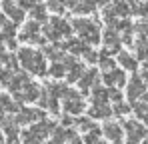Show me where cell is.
Masks as SVG:
<instances>
[{
  "label": "cell",
  "instance_id": "e0dca14e",
  "mask_svg": "<svg viewBox=\"0 0 148 144\" xmlns=\"http://www.w3.org/2000/svg\"><path fill=\"white\" fill-rule=\"evenodd\" d=\"M50 26H54L60 36H70V32H72V26L66 22V20H62V18H52L50 20Z\"/></svg>",
  "mask_w": 148,
  "mask_h": 144
},
{
  "label": "cell",
  "instance_id": "6da1fadb",
  "mask_svg": "<svg viewBox=\"0 0 148 144\" xmlns=\"http://www.w3.org/2000/svg\"><path fill=\"white\" fill-rule=\"evenodd\" d=\"M18 60H20V64H22V68H26L28 72H32V74H36V76H44L46 74V60H44V56L40 54V52H36L34 48H20L18 50Z\"/></svg>",
  "mask_w": 148,
  "mask_h": 144
},
{
  "label": "cell",
  "instance_id": "5b68a950",
  "mask_svg": "<svg viewBox=\"0 0 148 144\" xmlns=\"http://www.w3.org/2000/svg\"><path fill=\"white\" fill-rule=\"evenodd\" d=\"M124 128H126V134H128L130 142H140V140L146 138V128L140 122H136V120H126Z\"/></svg>",
  "mask_w": 148,
  "mask_h": 144
},
{
  "label": "cell",
  "instance_id": "8fae6325",
  "mask_svg": "<svg viewBox=\"0 0 148 144\" xmlns=\"http://www.w3.org/2000/svg\"><path fill=\"white\" fill-rule=\"evenodd\" d=\"M22 108V102H18V100H12L10 94H6V92H0V112H18Z\"/></svg>",
  "mask_w": 148,
  "mask_h": 144
},
{
  "label": "cell",
  "instance_id": "d4e9b609",
  "mask_svg": "<svg viewBox=\"0 0 148 144\" xmlns=\"http://www.w3.org/2000/svg\"><path fill=\"white\" fill-rule=\"evenodd\" d=\"M100 134H102V130H98V128H92V134L84 136V140H86V142H96V140H100Z\"/></svg>",
  "mask_w": 148,
  "mask_h": 144
},
{
  "label": "cell",
  "instance_id": "cb8c5ba5",
  "mask_svg": "<svg viewBox=\"0 0 148 144\" xmlns=\"http://www.w3.org/2000/svg\"><path fill=\"white\" fill-rule=\"evenodd\" d=\"M92 120H94V118H92ZM92 120H90V118H82V120H78L76 124H78V126H80L82 130H92V128H94Z\"/></svg>",
  "mask_w": 148,
  "mask_h": 144
},
{
  "label": "cell",
  "instance_id": "484cf974",
  "mask_svg": "<svg viewBox=\"0 0 148 144\" xmlns=\"http://www.w3.org/2000/svg\"><path fill=\"white\" fill-rule=\"evenodd\" d=\"M18 4H20L24 10H32V8L38 4V0H18Z\"/></svg>",
  "mask_w": 148,
  "mask_h": 144
},
{
  "label": "cell",
  "instance_id": "7402d4cb",
  "mask_svg": "<svg viewBox=\"0 0 148 144\" xmlns=\"http://www.w3.org/2000/svg\"><path fill=\"white\" fill-rule=\"evenodd\" d=\"M48 10H52V12H64V6H62V0H48Z\"/></svg>",
  "mask_w": 148,
  "mask_h": 144
},
{
  "label": "cell",
  "instance_id": "ba28073f",
  "mask_svg": "<svg viewBox=\"0 0 148 144\" xmlns=\"http://www.w3.org/2000/svg\"><path fill=\"white\" fill-rule=\"evenodd\" d=\"M144 94H146V84L142 82V78L134 76V78L130 80V84H128V98H130L132 102H136L138 98H142Z\"/></svg>",
  "mask_w": 148,
  "mask_h": 144
},
{
  "label": "cell",
  "instance_id": "277c9868",
  "mask_svg": "<svg viewBox=\"0 0 148 144\" xmlns=\"http://www.w3.org/2000/svg\"><path fill=\"white\" fill-rule=\"evenodd\" d=\"M22 42H30V44H44L46 36L40 34V26H38V20L32 18V22H26L20 36H18Z\"/></svg>",
  "mask_w": 148,
  "mask_h": 144
},
{
  "label": "cell",
  "instance_id": "8992f818",
  "mask_svg": "<svg viewBox=\"0 0 148 144\" xmlns=\"http://www.w3.org/2000/svg\"><path fill=\"white\" fill-rule=\"evenodd\" d=\"M42 118H44V112L36 110V108H20L16 112V122L18 124H32V122H38Z\"/></svg>",
  "mask_w": 148,
  "mask_h": 144
},
{
  "label": "cell",
  "instance_id": "83f0119b",
  "mask_svg": "<svg viewBox=\"0 0 148 144\" xmlns=\"http://www.w3.org/2000/svg\"><path fill=\"white\" fill-rule=\"evenodd\" d=\"M6 24V16H4V10H0V28Z\"/></svg>",
  "mask_w": 148,
  "mask_h": 144
},
{
  "label": "cell",
  "instance_id": "9a60e30c",
  "mask_svg": "<svg viewBox=\"0 0 148 144\" xmlns=\"http://www.w3.org/2000/svg\"><path fill=\"white\" fill-rule=\"evenodd\" d=\"M88 42L84 40V38H72V40H68V44L64 48H68L72 54H86L88 52V46H86Z\"/></svg>",
  "mask_w": 148,
  "mask_h": 144
},
{
  "label": "cell",
  "instance_id": "4fadbf2b",
  "mask_svg": "<svg viewBox=\"0 0 148 144\" xmlns=\"http://www.w3.org/2000/svg\"><path fill=\"white\" fill-rule=\"evenodd\" d=\"M138 56H132L130 52H120L118 54V62L122 64V68H126V70L134 72L136 68H138V60H136Z\"/></svg>",
  "mask_w": 148,
  "mask_h": 144
},
{
  "label": "cell",
  "instance_id": "30bf717a",
  "mask_svg": "<svg viewBox=\"0 0 148 144\" xmlns=\"http://www.w3.org/2000/svg\"><path fill=\"white\" fill-rule=\"evenodd\" d=\"M104 82L110 86H124L126 84V76L122 70H118L116 66L112 70H104Z\"/></svg>",
  "mask_w": 148,
  "mask_h": 144
},
{
  "label": "cell",
  "instance_id": "f1b7e54d",
  "mask_svg": "<svg viewBox=\"0 0 148 144\" xmlns=\"http://www.w3.org/2000/svg\"><path fill=\"white\" fill-rule=\"evenodd\" d=\"M144 80H146V84H148V70L144 72Z\"/></svg>",
  "mask_w": 148,
  "mask_h": 144
},
{
  "label": "cell",
  "instance_id": "9c48e42d",
  "mask_svg": "<svg viewBox=\"0 0 148 144\" xmlns=\"http://www.w3.org/2000/svg\"><path fill=\"white\" fill-rule=\"evenodd\" d=\"M102 134H104L108 140H112V142H122V126H120L118 122L108 120V122L104 124V128H102Z\"/></svg>",
  "mask_w": 148,
  "mask_h": 144
},
{
  "label": "cell",
  "instance_id": "2e32d148",
  "mask_svg": "<svg viewBox=\"0 0 148 144\" xmlns=\"http://www.w3.org/2000/svg\"><path fill=\"white\" fill-rule=\"evenodd\" d=\"M110 114H112V108L106 106V102L104 104H94L90 108V118H108Z\"/></svg>",
  "mask_w": 148,
  "mask_h": 144
},
{
  "label": "cell",
  "instance_id": "603a6c76",
  "mask_svg": "<svg viewBox=\"0 0 148 144\" xmlns=\"http://www.w3.org/2000/svg\"><path fill=\"white\" fill-rule=\"evenodd\" d=\"M114 104H116L114 106V114H126V112H130V104H124L122 100H118Z\"/></svg>",
  "mask_w": 148,
  "mask_h": 144
},
{
  "label": "cell",
  "instance_id": "7c38bea8",
  "mask_svg": "<svg viewBox=\"0 0 148 144\" xmlns=\"http://www.w3.org/2000/svg\"><path fill=\"white\" fill-rule=\"evenodd\" d=\"M104 44H106V50H108V52H110V50H118V48H120L118 32L112 30V28H108V30L104 32Z\"/></svg>",
  "mask_w": 148,
  "mask_h": 144
},
{
  "label": "cell",
  "instance_id": "f546056e",
  "mask_svg": "<svg viewBox=\"0 0 148 144\" xmlns=\"http://www.w3.org/2000/svg\"><path fill=\"white\" fill-rule=\"evenodd\" d=\"M144 68H146V70H148V60H146V64H144Z\"/></svg>",
  "mask_w": 148,
  "mask_h": 144
},
{
  "label": "cell",
  "instance_id": "3957f363",
  "mask_svg": "<svg viewBox=\"0 0 148 144\" xmlns=\"http://www.w3.org/2000/svg\"><path fill=\"white\" fill-rule=\"evenodd\" d=\"M48 134H52V122L42 118V120H38L30 130H26L22 134V140L24 142H42Z\"/></svg>",
  "mask_w": 148,
  "mask_h": 144
},
{
  "label": "cell",
  "instance_id": "1f68e13d",
  "mask_svg": "<svg viewBox=\"0 0 148 144\" xmlns=\"http://www.w3.org/2000/svg\"><path fill=\"white\" fill-rule=\"evenodd\" d=\"M0 2H2V0H0Z\"/></svg>",
  "mask_w": 148,
  "mask_h": 144
},
{
  "label": "cell",
  "instance_id": "ac0fdd59",
  "mask_svg": "<svg viewBox=\"0 0 148 144\" xmlns=\"http://www.w3.org/2000/svg\"><path fill=\"white\" fill-rule=\"evenodd\" d=\"M108 98H110L108 90L102 88V86H98V84H94V88H92V102H94V104H104Z\"/></svg>",
  "mask_w": 148,
  "mask_h": 144
},
{
  "label": "cell",
  "instance_id": "5bb4252c",
  "mask_svg": "<svg viewBox=\"0 0 148 144\" xmlns=\"http://www.w3.org/2000/svg\"><path fill=\"white\" fill-rule=\"evenodd\" d=\"M96 78H98V70H88V72H84L82 76H80V80H78V84H80V90H88L92 84H98L96 82Z\"/></svg>",
  "mask_w": 148,
  "mask_h": 144
},
{
  "label": "cell",
  "instance_id": "44dd1931",
  "mask_svg": "<svg viewBox=\"0 0 148 144\" xmlns=\"http://www.w3.org/2000/svg\"><path fill=\"white\" fill-rule=\"evenodd\" d=\"M46 56L52 58V60H64V58H62V50L58 46H48L46 48Z\"/></svg>",
  "mask_w": 148,
  "mask_h": 144
},
{
  "label": "cell",
  "instance_id": "4dcf8cb0",
  "mask_svg": "<svg viewBox=\"0 0 148 144\" xmlns=\"http://www.w3.org/2000/svg\"><path fill=\"white\" fill-rule=\"evenodd\" d=\"M0 70H2V60H0Z\"/></svg>",
  "mask_w": 148,
  "mask_h": 144
},
{
  "label": "cell",
  "instance_id": "7a4b0ae2",
  "mask_svg": "<svg viewBox=\"0 0 148 144\" xmlns=\"http://www.w3.org/2000/svg\"><path fill=\"white\" fill-rule=\"evenodd\" d=\"M72 28L88 42V44H96L100 40V30L98 24L94 20H88V18H76L72 22Z\"/></svg>",
  "mask_w": 148,
  "mask_h": 144
},
{
  "label": "cell",
  "instance_id": "4316f807",
  "mask_svg": "<svg viewBox=\"0 0 148 144\" xmlns=\"http://www.w3.org/2000/svg\"><path fill=\"white\" fill-rule=\"evenodd\" d=\"M108 94H110V98H112L114 102L122 100V94H120V90H114V88H110V90H108Z\"/></svg>",
  "mask_w": 148,
  "mask_h": 144
},
{
  "label": "cell",
  "instance_id": "52a82bcc",
  "mask_svg": "<svg viewBox=\"0 0 148 144\" xmlns=\"http://www.w3.org/2000/svg\"><path fill=\"white\" fill-rule=\"evenodd\" d=\"M2 10H4V14L10 16L12 22L20 24L24 20V8H22L20 4H14L12 0H2Z\"/></svg>",
  "mask_w": 148,
  "mask_h": 144
},
{
  "label": "cell",
  "instance_id": "ffe728a7",
  "mask_svg": "<svg viewBox=\"0 0 148 144\" xmlns=\"http://www.w3.org/2000/svg\"><path fill=\"white\" fill-rule=\"evenodd\" d=\"M46 10H48V6H46V4H36V6L32 8V18H34V20H38V22H46V20H48Z\"/></svg>",
  "mask_w": 148,
  "mask_h": 144
},
{
  "label": "cell",
  "instance_id": "d6986e66",
  "mask_svg": "<svg viewBox=\"0 0 148 144\" xmlns=\"http://www.w3.org/2000/svg\"><path fill=\"white\" fill-rule=\"evenodd\" d=\"M50 76H54V78H62V76H66V64H64V60L60 62V60H54V64L50 66L48 70Z\"/></svg>",
  "mask_w": 148,
  "mask_h": 144
}]
</instances>
